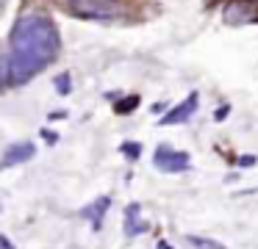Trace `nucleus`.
<instances>
[{
	"mask_svg": "<svg viewBox=\"0 0 258 249\" xmlns=\"http://www.w3.org/2000/svg\"><path fill=\"white\" fill-rule=\"evenodd\" d=\"M158 249H172V246H169L167 241H161V243H158Z\"/></svg>",
	"mask_w": 258,
	"mask_h": 249,
	"instance_id": "dca6fc26",
	"label": "nucleus"
},
{
	"mask_svg": "<svg viewBox=\"0 0 258 249\" xmlns=\"http://www.w3.org/2000/svg\"><path fill=\"white\" fill-rule=\"evenodd\" d=\"M197 105H200V97H197V92H191L180 105H175L172 111H167V116H161V119H158V125H180V122L191 119V116H195V111H197Z\"/></svg>",
	"mask_w": 258,
	"mask_h": 249,
	"instance_id": "39448f33",
	"label": "nucleus"
},
{
	"mask_svg": "<svg viewBox=\"0 0 258 249\" xmlns=\"http://www.w3.org/2000/svg\"><path fill=\"white\" fill-rule=\"evenodd\" d=\"M122 152L131 155V158H136V155H139V144H122Z\"/></svg>",
	"mask_w": 258,
	"mask_h": 249,
	"instance_id": "f8f14e48",
	"label": "nucleus"
},
{
	"mask_svg": "<svg viewBox=\"0 0 258 249\" xmlns=\"http://www.w3.org/2000/svg\"><path fill=\"white\" fill-rule=\"evenodd\" d=\"M153 163H156V169L167 172V175H178V172H186L191 166V158H189V152H180V149L161 144L156 149V155H153Z\"/></svg>",
	"mask_w": 258,
	"mask_h": 249,
	"instance_id": "f03ea898",
	"label": "nucleus"
},
{
	"mask_svg": "<svg viewBox=\"0 0 258 249\" xmlns=\"http://www.w3.org/2000/svg\"><path fill=\"white\" fill-rule=\"evenodd\" d=\"M108 205H111V199H108V197H100L97 202H92L89 208L84 210V216H86V219H92L95 230H100V224H103V213L108 210Z\"/></svg>",
	"mask_w": 258,
	"mask_h": 249,
	"instance_id": "0eeeda50",
	"label": "nucleus"
},
{
	"mask_svg": "<svg viewBox=\"0 0 258 249\" xmlns=\"http://www.w3.org/2000/svg\"><path fill=\"white\" fill-rule=\"evenodd\" d=\"M239 163H241V166H255V163H258V158H252V155H244V158H241Z\"/></svg>",
	"mask_w": 258,
	"mask_h": 249,
	"instance_id": "ddd939ff",
	"label": "nucleus"
},
{
	"mask_svg": "<svg viewBox=\"0 0 258 249\" xmlns=\"http://www.w3.org/2000/svg\"><path fill=\"white\" fill-rule=\"evenodd\" d=\"M58 50H61V36H58L56 22L39 11L23 14L14 22L12 36H9L6 80L12 86L28 83L56 61Z\"/></svg>",
	"mask_w": 258,
	"mask_h": 249,
	"instance_id": "f257e3e1",
	"label": "nucleus"
},
{
	"mask_svg": "<svg viewBox=\"0 0 258 249\" xmlns=\"http://www.w3.org/2000/svg\"><path fill=\"white\" fill-rule=\"evenodd\" d=\"M70 9L86 20H114L117 17V6L108 0H75L70 3Z\"/></svg>",
	"mask_w": 258,
	"mask_h": 249,
	"instance_id": "7ed1b4c3",
	"label": "nucleus"
},
{
	"mask_svg": "<svg viewBox=\"0 0 258 249\" xmlns=\"http://www.w3.org/2000/svg\"><path fill=\"white\" fill-rule=\"evenodd\" d=\"M34 155H36V147L31 141H17V144H12V147L6 149L0 166H17V163H23V160H31Z\"/></svg>",
	"mask_w": 258,
	"mask_h": 249,
	"instance_id": "423d86ee",
	"label": "nucleus"
},
{
	"mask_svg": "<svg viewBox=\"0 0 258 249\" xmlns=\"http://www.w3.org/2000/svg\"><path fill=\"white\" fill-rule=\"evenodd\" d=\"M222 14L228 25H250V22H258V3H252V0H230Z\"/></svg>",
	"mask_w": 258,
	"mask_h": 249,
	"instance_id": "20e7f679",
	"label": "nucleus"
},
{
	"mask_svg": "<svg viewBox=\"0 0 258 249\" xmlns=\"http://www.w3.org/2000/svg\"><path fill=\"white\" fill-rule=\"evenodd\" d=\"M189 243L195 249H225L219 241H211V238H200V235H189Z\"/></svg>",
	"mask_w": 258,
	"mask_h": 249,
	"instance_id": "1a4fd4ad",
	"label": "nucleus"
},
{
	"mask_svg": "<svg viewBox=\"0 0 258 249\" xmlns=\"http://www.w3.org/2000/svg\"><path fill=\"white\" fill-rule=\"evenodd\" d=\"M136 216H139V205H131L128 208V221H125V232H128V235H139V232L147 230V224L139 221Z\"/></svg>",
	"mask_w": 258,
	"mask_h": 249,
	"instance_id": "6e6552de",
	"label": "nucleus"
},
{
	"mask_svg": "<svg viewBox=\"0 0 258 249\" xmlns=\"http://www.w3.org/2000/svg\"><path fill=\"white\" fill-rule=\"evenodd\" d=\"M70 86H73V83H70V75H58V77H56V89H58L61 94H67Z\"/></svg>",
	"mask_w": 258,
	"mask_h": 249,
	"instance_id": "9b49d317",
	"label": "nucleus"
},
{
	"mask_svg": "<svg viewBox=\"0 0 258 249\" xmlns=\"http://www.w3.org/2000/svg\"><path fill=\"white\" fill-rule=\"evenodd\" d=\"M0 249H14V243H12V241H9V238H6V235H0Z\"/></svg>",
	"mask_w": 258,
	"mask_h": 249,
	"instance_id": "4468645a",
	"label": "nucleus"
},
{
	"mask_svg": "<svg viewBox=\"0 0 258 249\" xmlns=\"http://www.w3.org/2000/svg\"><path fill=\"white\" fill-rule=\"evenodd\" d=\"M0 11H3V0H0Z\"/></svg>",
	"mask_w": 258,
	"mask_h": 249,
	"instance_id": "f3484780",
	"label": "nucleus"
},
{
	"mask_svg": "<svg viewBox=\"0 0 258 249\" xmlns=\"http://www.w3.org/2000/svg\"><path fill=\"white\" fill-rule=\"evenodd\" d=\"M6 77V61H3V55H0V80Z\"/></svg>",
	"mask_w": 258,
	"mask_h": 249,
	"instance_id": "2eb2a0df",
	"label": "nucleus"
},
{
	"mask_svg": "<svg viewBox=\"0 0 258 249\" xmlns=\"http://www.w3.org/2000/svg\"><path fill=\"white\" fill-rule=\"evenodd\" d=\"M136 105H139V97H128L125 103H119V105H117V114H125V111L136 108Z\"/></svg>",
	"mask_w": 258,
	"mask_h": 249,
	"instance_id": "9d476101",
	"label": "nucleus"
}]
</instances>
